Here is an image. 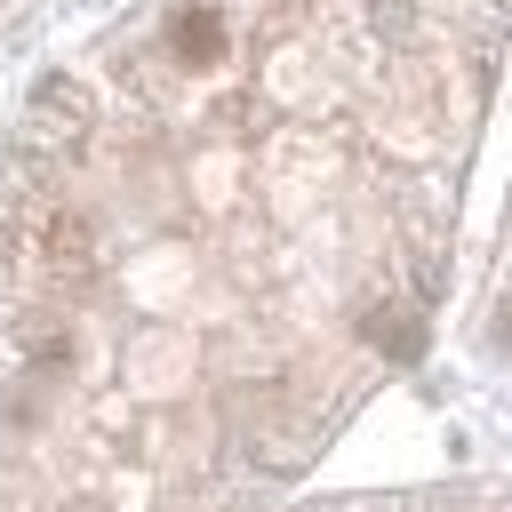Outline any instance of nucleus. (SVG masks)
Wrapping results in <instances>:
<instances>
[{"label":"nucleus","instance_id":"f257e3e1","mask_svg":"<svg viewBox=\"0 0 512 512\" xmlns=\"http://www.w3.org/2000/svg\"><path fill=\"white\" fill-rule=\"evenodd\" d=\"M24 240H32L40 280H56V288H88V272H96V224H88L80 208L40 200V208H32V224H24Z\"/></svg>","mask_w":512,"mask_h":512},{"label":"nucleus","instance_id":"f03ea898","mask_svg":"<svg viewBox=\"0 0 512 512\" xmlns=\"http://www.w3.org/2000/svg\"><path fill=\"white\" fill-rule=\"evenodd\" d=\"M224 48H232V24H224L208 0H192V8H176V16H168V56H176L184 72H216V64H224Z\"/></svg>","mask_w":512,"mask_h":512}]
</instances>
